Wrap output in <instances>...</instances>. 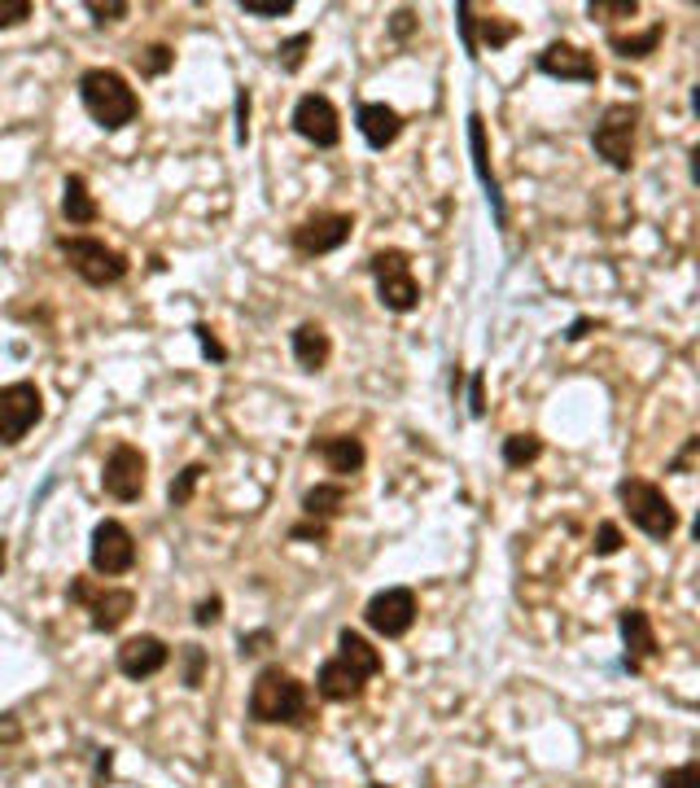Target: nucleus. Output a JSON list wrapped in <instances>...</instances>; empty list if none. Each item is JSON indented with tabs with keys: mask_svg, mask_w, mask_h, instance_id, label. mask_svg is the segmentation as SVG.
Segmentation results:
<instances>
[{
	"mask_svg": "<svg viewBox=\"0 0 700 788\" xmlns=\"http://www.w3.org/2000/svg\"><path fill=\"white\" fill-rule=\"evenodd\" d=\"M363 622L386 636V640H403L417 627V591L412 587H386L363 605Z\"/></svg>",
	"mask_w": 700,
	"mask_h": 788,
	"instance_id": "nucleus-8",
	"label": "nucleus"
},
{
	"mask_svg": "<svg viewBox=\"0 0 700 788\" xmlns=\"http://www.w3.org/2000/svg\"><path fill=\"white\" fill-rule=\"evenodd\" d=\"M618 631H622V645H627V670L639 675L648 657H657V631H652V618L643 609H622L618 618Z\"/></svg>",
	"mask_w": 700,
	"mask_h": 788,
	"instance_id": "nucleus-16",
	"label": "nucleus"
},
{
	"mask_svg": "<svg viewBox=\"0 0 700 788\" xmlns=\"http://www.w3.org/2000/svg\"><path fill=\"white\" fill-rule=\"evenodd\" d=\"M338 657H342V661H347L350 670H359V675H363V679H372V675H381V670H386V661H381V652H377V648L368 645V640H363V636H359V631H342V636H338Z\"/></svg>",
	"mask_w": 700,
	"mask_h": 788,
	"instance_id": "nucleus-22",
	"label": "nucleus"
},
{
	"mask_svg": "<svg viewBox=\"0 0 700 788\" xmlns=\"http://www.w3.org/2000/svg\"><path fill=\"white\" fill-rule=\"evenodd\" d=\"M88 13H92V22H97V27H106V22H119V18H128V4H123V0H110V4H101V0H88Z\"/></svg>",
	"mask_w": 700,
	"mask_h": 788,
	"instance_id": "nucleus-37",
	"label": "nucleus"
},
{
	"mask_svg": "<svg viewBox=\"0 0 700 788\" xmlns=\"http://www.w3.org/2000/svg\"><path fill=\"white\" fill-rule=\"evenodd\" d=\"M539 456H543V438L539 433H512V438H503V465L508 469H526Z\"/></svg>",
	"mask_w": 700,
	"mask_h": 788,
	"instance_id": "nucleus-26",
	"label": "nucleus"
},
{
	"mask_svg": "<svg viewBox=\"0 0 700 788\" xmlns=\"http://www.w3.org/2000/svg\"><path fill=\"white\" fill-rule=\"evenodd\" d=\"M293 132H298L302 141H311L316 149H333V144L342 141V114H338V106H333L329 97L307 92V97L293 106Z\"/></svg>",
	"mask_w": 700,
	"mask_h": 788,
	"instance_id": "nucleus-12",
	"label": "nucleus"
},
{
	"mask_svg": "<svg viewBox=\"0 0 700 788\" xmlns=\"http://www.w3.org/2000/svg\"><path fill=\"white\" fill-rule=\"evenodd\" d=\"M58 250H62V259L74 268V277L88 281V286L106 289V286H119V281L128 277V255H123V250H110V246L97 241V237H62Z\"/></svg>",
	"mask_w": 700,
	"mask_h": 788,
	"instance_id": "nucleus-4",
	"label": "nucleus"
},
{
	"mask_svg": "<svg viewBox=\"0 0 700 788\" xmlns=\"http://www.w3.org/2000/svg\"><path fill=\"white\" fill-rule=\"evenodd\" d=\"M539 71L552 74V79H569V83H596L600 79V67H596V53L569 44V40H557L539 53Z\"/></svg>",
	"mask_w": 700,
	"mask_h": 788,
	"instance_id": "nucleus-14",
	"label": "nucleus"
},
{
	"mask_svg": "<svg viewBox=\"0 0 700 788\" xmlns=\"http://www.w3.org/2000/svg\"><path fill=\"white\" fill-rule=\"evenodd\" d=\"M350 232H354V219L350 216H342V211H316V216H307L302 223H293L289 241H293L298 255L316 259V255H333V250H342V246L350 241Z\"/></svg>",
	"mask_w": 700,
	"mask_h": 788,
	"instance_id": "nucleus-10",
	"label": "nucleus"
},
{
	"mask_svg": "<svg viewBox=\"0 0 700 788\" xmlns=\"http://www.w3.org/2000/svg\"><path fill=\"white\" fill-rule=\"evenodd\" d=\"M618 500L627 503L630 526H639L648 539H670V535L679 530L674 503L666 500L661 487H652V482H643V478H622V482H618Z\"/></svg>",
	"mask_w": 700,
	"mask_h": 788,
	"instance_id": "nucleus-3",
	"label": "nucleus"
},
{
	"mask_svg": "<svg viewBox=\"0 0 700 788\" xmlns=\"http://www.w3.org/2000/svg\"><path fill=\"white\" fill-rule=\"evenodd\" d=\"M237 141H250V88L237 92Z\"/></svg>",
	"mask_w": 700,
	"mask_h": 788,
	"instance_id": "nucleus-40",
	"label": "nucleus"
},
{
	"mask_svg": "<svg viewBox=\"0 0 700 788\" xmlns=\"http://www.w3.org/2000/svg\"><path fill=\"white\" fill-rule=\"evenodd\" d=\"M40 417H44V395L36 381H13L0 390V442L4 447L22 442Z\"/></svg>",
	"mask_w": 700,
	"mask_h": 788,
	"instance_id": "nucleus-9",
	"label": "nucleus"
},
{
	"mask_svg": "<svg viewBox=\"0 0 700 788\" xmlns=\"http://www.w3.org/2000/svg\"><path fill=\"white\" fill-rule=\"evenodd\" d=\"M193 333H198V342H202V351H207L210 359H228V351H223V347H219V338H214V333H210L207 325H193Z\"/></svg>",
	"mask_w": 700,
	"mask_h": 788,
	"instance_id": "nucleus-42",
	"label": "nucleus"
},
{
	"mask_svg": "<svg viewBox=\"0 0 700 788\" xmlns=\"http://www.w3.org/2000/svg\"><path fill=\"white\" fill-rule=\"evenodd\" d=\"M469 403H473V417H487V381H482V372L473 377V390H469Z\"/></svg>",
	"mask_w": 700,
	"mask_h": 788,
	"instance_id": "nucleus-43",
	"label": "nucleus"
},
{
	"mask_svg": "<svg viewBox=\"0 0 700 788\" xmlns=\"http://www.w3.org/2000/svg\"><path fill=\"white\" fill-rule=\"evenodd\" d=\"M67 596L74 605H88L92 631H119V627L132 618V609H137V596H132V591H123V587H97L92 578H74Z\"/></svg>",
	"mask_w": 700,
	"mask_h": 788,
	"instance_id": "nucleus-7",
	"label": "nucleus"
},
{
	"mask_svg": "<svg viewBox=\"0 0 700 788\" xmlns=\"http://www.w3.org/2000/svg\"><path fill=\"white\" fill-rule=\"evenodd\" d=\"M311 456H320V460L329 465V473H338V478H350V473H359V469H363V460H368V451H363V442H359L354 433L316 438V442H311Z\"/></svg>",
	"mask_w": 700,
	"mask_h": 788,
	"instance_id": "nucleus-17",
	"label": "nucleus"
},
{
	"mask_svg": "<svg viewBox=\"0 0 700 788\" xmlns=\"http://www.w3.org/2000/svg\"><path fill=\"white\" fill-rule=\"evenodd\" d=\"M363 675L359 670H350L342 657H329L324 666H320V675H316V692L324 697V701H354V697H363Z\"/></svg>",
	"mask_w": 700,
	"mask_h": 788,
	"instance_id": "nucleus-19",
	"label": "nucleus"
},
{
	"mask_svg": "<svg viewBox=\"0 0 700 788\" xmlns=\"http://www.w3.org/2000/svg\"><path fill=\"white\" fill-rule=\"evenodd\" d=\"M171 62H176V53H171L167 44H149L144 53H137V71L140 74H167L171 71Z\"/></svg>",
	"mask_w": 700,
	"mask_h": 788,
	"instance_id": "nucleus-29",
	"label": "nucleus"
},
{
	"mask_svg": "<svg viewBox=\"0 0 700 788\" xmlns=\"http://www.w3.org/2000/svg\"><path fill=\"white\" fill-rule=\"evenodd\" d=\"M347 508V487L342 482H320V487H311L307 496H302V512L311 517V521H329V517H338Z\"/></svg>",
	"mask_w": 700,
	"mask_h": 788,
	"instance_id": "nucleus-23",
	"label": "nucleus"
},
{
	"mask_svg": "<svg viewBox=\"0 0 700 788\" xmlns=\"http://www.w3.org/2000/svg\"><path fill=\"white\" fill-rule=\"evenodd\" d=\"M596 557H618L622 552V530L613 526V521H600V530H596Z\"/></svg>",
	"mask_w": 700,
	"mask_h": 788,
	"instance_id": "nucleus-33",
	"label": "nucleus"
},
{
	"mask_svg": "<svg viewBox=\"0 0 700 788\" xmlns=\"http://www.w3.org/2000/svg\"><path fill=\"white\" fill-rule=\"evenodd\" d=\"M469 149H473V167H478V180H482V189H487L490 207H494V219L503 223V198H499V180H494V171H490L487 123H482V114H478V110L469 114Z\"/></svg>",
	"mask_w": 700,
	"mask_h": 788,
	"instance_id": "nucleus-20",
	"label": "nucleus"
},
{
	"mask_svg": "<svg viewBox=\"0 0 700 788\" xmlns=\"http://www.w3.org/2000/svg\"><path fill=\"white\" fill-rule=\"evenodd\" d=\"M368 272L377 281V298L386 311H417L420 307V281L412 277V259L403 250H377L368 259Z\"/></svg>",
	"mask_w": 700,
	"mask_h": 788,
	"instance_id": "nucleus-5",
	"label": "nucleus"
},
{
	"mask_svg": "<svg viewBox=\"0 0 700 788\" xmlns=\"http://www.w3.org/2000/svg\"><path fill=\"white\" fill-rule=\"evenodd\" d=\"M0 740H18V722H13V715L0 718Z\"/></svg>",
	"mask_w": 700,
	"mask_h": 788,
	"instance_id": "nucleus-46",
	"label": "nucleus"
},
{
	"mask_svg": "<svg viewBox=\"0 0 700 788\" xmlns=\"http://www.w3.org/2000/svg\"><path fill=\"white\" fill-rule=\"evenodd\" d=\"M512 36H517L512 22H503V18H482V40H478V49H482V44H487V49H503Z\"/></svg>",
	"mask_w": 700,
	"mask_h": 788,
	"instance_id": "nucleus-32",
	"label": "nucleus"
},
{
	"mask_svg": "<svg viewBox=\"0 0 700 788\" xmlns=\"http://www.w3.org/2000/svg\"><path fill=\"white\" fill-rule=\"evenodd\" d=\"M587 329H591V320H573L564 338H569V342H578V338H587Z\"/></svg>",
	"mask_w": 700,
	"mask_h": 788,
	"instance_id": "nucleus-47",
	"label": "nucleus"
},
{
	"mask_svg": "<svg viewBox=\"0 0 700 788\" xmlns=\"http://www.w3.org/2000/svg\"><path fill=\"white\" fill-rule=\"evenodd\" d=\"M307 49H311V36L302 31V36H293V40H284L277 49V62L284 74H298L302 71V62H307Z\"/></svg>",
	"mask_w": 700,
	"mask_h": 788,
	"instance_id": "nucleus-27",
	"label": "nucleus"
},
{
	"mask_svg": "<svg viewBox=\"0 0 700 788\" xmlns=\"http://www.w3.org/2000/svg\"><path fill=\"white\" fill-rule=\"evenodd\" d=\"M634 132H639V106L613 101V106L600 114V123H596V132H591V144H596V153H600L613 171H630V162H634Z\"/></svg>",
	"mask_w": 700,
	"mask_h": 788,
	"instance_id": "nucleus-6",
	"label": "nucleus"
},
{
	"mask_svg": "<svg viewBox=\"0 0 700 788\" xmlns=\"http://www.w3.org/2000/svg\"><path fill=\"white\" fill-rule=\"evenodd\" d=\"M661 788H700V762H683L661 776Z\"/></svg>",
	"mask_w": 700,
	"mask_h": 788,
	"instance_id": "nucleus-35",
	"label": "nucleus"
},
{
	"mask_svg": "<svg viewBox=\"0 0 700 788\" xmlns=\"http://www.w3.org/2000/svg\"><path fill=\"white\" fill-rule=\"evenodd\" d=\"M241 13H250V18H284V13H293V0H241Z\"/></svg>",
	"mask_w": 700,
	"mask_h": 788,
	"instance_id": "nucleus-34",
	"label": "nucleus"
},
{
	"mask_svg": "<svg viewBox=\"0 0 700 788\" xmlns=\"http://www.w3.org/2000/svg\"><path fill=\"white\" fill-rule=\"evenodd\" d=\"M250 718L268 727H307L311 718V692L298 675L284 666H263L250 688Z\"/></svg>",
	"mask_w": 700,
	"mask_h": 788,
	"instance_id": "nucleus-1",
	"label": "nucleus"
},
{
	"mask_svg": "<svg viewBox=\"0 0 700 788\" xmlns=\"http://www.w3.org/2000/svg\"><path fill=\"white\" fill-rule=\"evenodd\" d=\"M167 661H171V648L158 636H132L119 645V670L128 679H153L158 670H167Z\"/></svg>",
	"mask_w": 700,
	"mask_h": 788,
	"instance_id": "nucleus-15",
	"label": "nucleus"
},
{
	"mask_svg": "<svg viewBox=\"0 0 700 788\" xmlns=\"http://www.w3.org/2000/svg\"><path fill=\"white\" fill-rule=\"evenodd\" d=\"M368 788H390V785H368Z\"/></svg>",
	"mask_w": 700,
	"mask_h": 788,
	"instance_id": "nucleus-49",
	"label": "nucleus"
},
{
	"mask_svg": "<svg viewBox=\"0 0 700 788\" xmlns=\"http://www.w3.org/2000/svg\"><path fill=\"white\" fill-rule=\"evenodd\" d=\"M587 13H591V18H604V22H613V18H634V13H639V0H591Z\"/></svg>",
	"mask_w": 700,
	"mask_h": 788,
	"instance_id": "nucleus-31",
	"label": "nucleus"
},
{
	"mask_svg": "<svg viewBox=\"0 0 700 788\" xmlns=\"http://www.w3.org/2000/svg\"><path fill=\"white\" fill-rule=\"evenodd\" d=\"M88 557H92V570L106 573V578L128 573L137 566V539H132V530H128L123 521L106 517V521H97V530H92Z\"/></svg>",
	"mask_w": 700,
	"mask_h": 788,
	"instance_id": "nucleus-11",
	"label": "nucleus"
},
{
	"mask_svg": "<svg viewBox=\"0 0 700 788\" xmlns=\"http://www.w3.org/2000/svg\"><path fill=\"white\" fill-rule=\"evenodd\" d=\"M456 22H460V36H464V53L478 58V53H482V49H478V18H473V4H469V0L456 4Z\"/></svg>",
	"mask_w": 700,
	"mask_h": 788,
	"instance_id": "nucleus-30",
	"label": "nucleus"
},
{
	"mask_svg": "<svg viewBox=\"0 0 700 788\" xmlns=\"http://www.w3.org/2000/svg\"><path fill=\"white\" fill-rule=\"evenodd\" d=\"M289 342H293V359H298V368H302V372H320V368L329 363V356H333L329 333H324L320 325H311V320H307V325H298Z\"/></svg>",
	"mask_w": 700,
	"mask_h": 788,
	"instance_id": "nucleus-21",
	"label": "nucleus"
},
{
	"mask_svg": "<svg viewBox=\"0 0 700 788\" xmlns=\"http://www.w3.org/2000/svg\"><path fill=\"white\" fill-rule=\"evenodd\" d=\"M62 216L70 223H97V202H92V193H88V180L83 176H67V189H62Z\"/></svg>",
	"mask_w": 700,
	"mask_h": 788,
	"instance_id": "nucleus-24",
	"label": "nucleus"
},
{
	"mask_svg": "<svg viewBox=\"0 0 700 788\" xmlns=\"http://www.w3.org/2000/svg\"><path fill=\"white\" fill-rule=\"evenodd\" d=\"M202 473H207V465H189V469H184V473L171 482V508H184V503L193 500V491H198Z\"/></svg>",
	"mask_w": 700,
	"mask_h": 788,
	"instance_id": "nucleus-28",
	"label": "nucleus"
},
{
	"mask_svg": "<svg viewBox=\"0 0 700 788\" xmlns=\"http://www.w3.org/2000/svg\"><path fill=\"white\" fill-rule=\"evenodd\" d=\"M412 27H417V13H412V9H399V13H394V36H399V40H408V36H412Z\"/></svg>",
	"mask_w": 700,
	"mask_h": 788,
	"instance_id": "nucleus-44",
	"label": "nucleus"
},
{
	"mask_svg": "<svg viewBox=\"0 0 700 788\" xmlns=\"http://www.w3.org/2000/svg\"><path fill=\"white\" fill-rule=\"evenodd\" d=\"M359 132H363V141L372 144V149H386V144H394L403 137V114L394 110V106H386V101H368V106H359Z\"/></svg>",
	"mask_w": 700,
	"mask_h": 788,
	"instance_id": "nucleus-18",
	"label": "nucleus"
},
{
	"mask_svg": "<svg viewBox=\"0 0 700 788\" xmlns=\"http://www.w3.org/2000/svg\"><path fill=\"white\" fill-rule=\"evenodd\" d=\"M184 661H189L184 684H189V688H202V666H207V652H202L198 645H184Z\"/></svg>",
	"mask_w": 700,
	"mask_h": 788,
	"instance_id": "nucleus-38",
	"label": "nucleus"
},
{
	"mask_svg": "<svg viewBox=\"0 0 700 788\" xmlns=\"http://www.w3.org/2000/svg\"><path fill=\"white\" fill-rule=\"evenodd\" d=\"M661 36H666V22H652L643 36H613V31H609V49H613L618 58H652L657 44H661Z\"/></svg>",
	"mask_w": 700,
	"mask_h": 788,
	"instance_id": "nucleus-25",
	"label": "nucleus"
},
{
	"mask_svg": "<svg viewBox=\"0 0 700 788\" xmlns=\"http://www.w3.org/2000/svg\"><path fill=\"white\" fill-rule=\"evenodd\" d=\"M36 13L31 0H0V27H22Z\"/></svg>",
	"mask_w": 700,
	"mask_h": 788,
	"instance_id": "nucleus-36",
	"label": "nucleus"
},
{
	"mask_svg": "<svg viewBox=\"0 0 700 788\" xmlns=\"http://www.w3.org/2000/svg\"><path fill=\"white\" fill-rule=\"evenodd\" d=\"M263 645H272L268 631H254V636H241V652H263Z\"/></svg>",
	"mask_w": 700,
	"mask_h": 788,
	"instance_id": "nucleus-45",
	"label": "nucleus"
},
{
	"mask_svg": "<svg viewBox=\"0 0 700 788\" xmlns=\"http://www.w3.org/2000/svg\"><path fill=\"white\" fill-rule=\"evenodd\" d=\"M144 456H140L132 442H119L110 456H106V469H101V487L106 496L119 503H132L144 496Z\"/></svg>",
	"mask_w": 700,
	"mask_h": 788,
	"instance_id": "nucleus-13",
	"label": "nucleus"
},
{
	"mask_svg": "<svg viewBox=\"0 0 700 788\" xmlns=\"http://www.w3.org/2000/svg\"><path fill=\"white\" fill-rule=\"evenodd\" d=\"M0 573H4V539H0Z\"/></svg>",
	"mask_w": 700,
	"mask_h": 788,
	"instance_id": "nucleus-48",
	"label": "nucleus"
},
{
	"mask_svg": "<svg viewBox=\"0 0 700 788\" xmlns=\"http://www.w3.org/2000/svg\"><path fill=\"white\" fill-rule=\"evenodd\" d=\"M79 101H83L88 119L106 132H119V128L137 123L140 114V97L132 92V83L119 71H106V67L79 74Z\"/></svg>",
	"mask_w": 700,
	"mask_h": 788,
	"instance_id": "nucleus-2",
	"label": "nucleus"
},
{
	"mask_svg": "<svg viewBox=\"0 0 700 788\" xmlns=\"http://www.w3.org/2000/svg\"><path fill=\"white\" fill-rule=\"evenodd\" d=\"M219 618H223V600H219V596H210V600H202V605L193 609V622H198V627H214Z\"/></svg>",
	"mask_w": 700,
	"mask_h": 788,
	"instance_id": "nucleus-41",
	"label": "nucleus"
},
{
	"mask_svg": "<svg viewBox=\"0 0 700 788\" xmlns=\"http://www.w3.org/2000/svg\"><path fill=\"white\" fill-rule=\"evenodd\" d=\"M289 539H316V543H329V526L307 517V521H298V526L289 530Z\"/></svg>",
	"mask_w": 700,
	"mask_h": 788,
	"instance_id": "nucleus-39",
	"label": "nucleus"
}]
</instances>
